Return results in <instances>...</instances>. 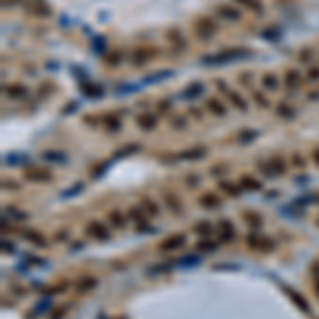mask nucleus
I'll return each mask as SVG.
<instances>
[{
  "label": "nucleus",
  "instance_id": "aec40b11",
  "mask_svg": "<svg viewBox=\"0 0 319 319\" xmlns=\"http://www.w3.org/2000/svg\"><path fill=\"white\" fill-rule=\"evenodd\" d=\"M239 185H241V189L247 191V194H249V191H260V189L264 188L262 181H260L258 177H253V175H243L241 181H239Z\"/></svg>",
  "mask_w": 319,
  "mask_h": 319
},
{
  "label": "nucleus",
  "instance_id": "c85d7f7f",
  "mask_svg": "<svg viewBox=\"0 0 319 319\" xmlns=\"http://www.w3.org/2000/svg\"><path fill=\"white\" fill-rule=\"evenodd\" d=\"M285 292L289 294V298H292L294 302L300 306V311H304V313H311V306H309V302H306V300L302 298V294H298V292H296V289L287 287V285H285Z\"/></svg>",
  "mask_w": 319,
  "mask_h": 319
},
{
  "label": "nucleus",
  "instance_id": "2f4dec72",
  "mask_svg": "<svg viewBox=\"0 0 319 319\" xmlns=\"http://www.w3.org/2000/svg\"><path fill=\"white\" fill-rule=\"evenodd\" d=\"M258 136H260L258 130H241L239 134H236V141H239L241 145H251Z\"/></svg>",
  "mask_w": 319,
  "mask_h": 319
},
{
  "label": "nucleus",
  "instance_id": "20e7f679",
  "mask_svg": "<svg viewBox=\"0 0 319 319\" xmlns=\"http://www.w3.org/2000/svg\"><path fill=\"white\" fill-rule=\"evenodd\" d=\"M208 155V147L206 145H191V147H185L181 151L172 153L170 158L172 160H179V162H200Z\"/></svg>",
  "mask_w": 319,
  "mask_h": 319
},
{
  "label": "nucleus",
  "instance_id": "423d86ee",
  "mask_svg": "<svg viewBox=\"0 0 319 319\" xmlns=\"http://www.w3.org/2000/svg\"><path fill=\"white\" fill-rule=\"evenodd\" d=\"M155 56H158V49H153V47H145V45H138V47L132 49V54H130V62H132V66H145V64H149Z\"/></svg>",
  "mask_w": 319,
  "mask_h": 319
},
{
  "label": "nucleus",
  "instance_id": "0eeeda50",
  "mask_svg": "<svg viewBox=\"0 0 319 319\" xmlns=\"http://www.w3.org/2000/svg\"><path fill=\"white\" fill-rule=\"evenodd\" d=\"M215 13H217L219 17H222V19L230 21V24H236V21H241V19H243L241 9H239V7H234V4H224V2H219L217 7H215Z\"/></svg>",
  "mask_w": 319,
  "mask_h": 319
},
{
  "label": "nucleus",
  "instance_id": "412c9836",
  "mask_svg": "<svg viewBox=\"0 0 319 319\" xmlns=\"http://www.w3.org/2000/svg\"><path fill=\"white\" fill-rule=\"evenodd\" d=\"M4 94H7L9 98H13V100H17V98H26L28 96V88L24 83H7L4 85Z\"/></svg>",
  "mask_w": 319,
  "mask_h": 319
},
{
  "label": "nucleus",
  "instance_id": "864d4df0",
  "mask_svg": "<svg viewBox=\"0 0 319 319\" xmlns=\"http://www.w3.org/2000/svg\"><path fill=\"white\" fill-rule=\"evenodd\" d=\"M241 83H251V73H241Z\"/></svg>",
  "mask_w": 319,
  "mask_h": 319
},
{
  "label": "nucleus",
  "instance_id": "8fccbe9b",
  "mask_svg": "<svg viewBox=\"0 0 319 319\" xmlns=\"http://www.w3.org/2000/svg\"><path fill=\"white\" fill-rule=\"evenodd\" d=\"M43 158H54V162H64V155L62 153H54V151H45Z\"/></svg>",
  "mask_w": 319,
  "mask_h": 319
},
{
  "label": "nucleus",
  "instance_id": "37998d69",
  "mask_svg": "<svg viewBox=\"0 0 319 319\" xmlns=\"http://www.w3.org/2000/svg\"><path fill=\"white\" fill-rule=\"evenodd\" d=\"M311 57H313V49H311V47H304V49L298 54V60H300V62H304V64H306V62H311Z\"/></svg>",
  "mask_w": 319,
  "mask_h": 319
},
{
  "label": "nucleus",
  "instance_id": "5fc2aeb1",
  "mask_svg": "<svg viewBox=\"0 0 319 319\" xmlns=\"http://www.w3.org/2000/svg\"><path fill=\"white\" fill-rule=\"evenodd\" d=\"M313 162H315V166H319V147L313 149Z\"/></svg>",
  "mask_w": 319,
  "mask_h": 319
},
{
  "label": "nucleus",
  "instance_id": "79ce46f5",
  "mask_svg": "<svg viewBox=\"0 0 319 319\" xmlns=\"http://www.w3.org/2000/svg\"><path fill=\"white\" fill-rule=\"evenodd\" d=\"M253 98H255V102H258V107H262V109H268L270 107V100L266 96L260 94V92H253Z\"/></svg>",
  "mask_w": 319,
  "mask_h": 319
},
{
  "label": "nucleus",
  "instance_id": "6ab92c4d",
  "mask_svg": "<svg viewBox=\"0 0 319 319\" xmlns=\"http://www.w3.org/2000/svg\"><path fill=\"white\" fill-rule=\"evenodd\" d=\"M205 109L208 113H213L215 117H225L228 115V107L219 100V98H206V102H205Z\"/></svg>",
  "mask_w": 319,
  "mask_h": 319
},
{
  "label": "nucleus",
  "instance_id": "ea45409f",
  "mask_svg": "<svg viewBox=\"0 0 319 319\" xmlns=\"http://www.w3.org/2000/svg\"><path fill=\"white\" fill-rule=\"evenodd\" d=\"M236 2H239L241 7H247V9L255 11V13H260V11H262V2H260V0H236Z\"/></svg>",
  "mask_w": 319,
  "mask_h": 319
},
{
  "label": "nucleus",
  "instance_id": "ddd939ff",
  "mask_svg": "<svg viewBox=\"0 0 319 319\" xmlns=\"http://www.w3.org/2000/svg\"><path fill=\"white\" fill-rule=\"evenodd\" d=\"M136 126H138V130H143V132H151L158 128V115L155 113H138L136 115Z\"/></svg>",
  "mask_w": 319,
  "mask_h": 319
},
{
  "label": "nucleus",
  "instance_id": "b1692460",
  "mask_svg": "<svg viewBox=\"0 0 319 319\" xmlns=\"http://www.w3.org/2000/svg\"><path fill=\"white\" fill-rule=\"evenodd\" d=\"M102 126L107 128L109 132H119L121 130V119L117 113H107L102 115Z\"/></svg>",
  "mask_w": 319,
  "mask_h": 319
},
{
  "label": "nucleus",
  "instance_id": "c756f323",
  "mask_svg": "<svg viewBox=\"0 0 319 319\" xmlns=\"http://www.w3.org/2000/svg\"><path fill=\"white\" fill-rule=\"evenodd\" d=\"M217 225H213L211 222H198L194 225V232L200 236V239H206L208 234H213V230H215Z\"/></svg>",
  "mask_w": 319,
  "mask_h": 319
},
{
  "label": "nucleus",
  "instance_id": "1a4fd4ad",
  "mask_svg": "<svg viewBox=\"0 0 319 319\" xmlns=\"http://www.w3.org/2000/svg\"><path fill=\"white\" fill-rule=\"evenodd\" d=\"M166 40H168V45L172 47V51H185L188 49V40H185V37L181 34V30L179 28H168L166 30Z\"/></svg>",
  "mask_w": 319,
  "mask_h": 319
},
{
  "label": "nucleus",
  "instance_id": "dca6fc26",
  "mask_svg": "<svg viewBox=\"0 0 319 319\" xmlns=\"http://www.w3.org/2000/svg\"><path fill=\"white\" fill-rule=\"evenodd\" d=\"M217 232H219V241H224V243H230V241L236 239L234 224H232L230 219H222V222H217Z\"/></svg>",
  "mask_w": 319,
  "mask_h": 319
},
{
  "label": "nucleus",
  "instance_id": "a19ab883",
  "mask_svg": "<svg viewBox=\"0 0 319 319\" xmlns=\"http://www.w3.org/2000/svg\"><path fill=\"white\" fill-rule=\"evenodd\" d=\"M128 217H130L132 222H136V224H143L141 219L145 217V211H141V208H130V213H128Z\"/></svg>",
  "mask_w": 319,
  "mask_h": 319
},
{
  "label": "nucleus",
  "instance_id": "cd10ccee",
  "mask_svg": "<svg viewBox=\"0 0 319 319\" xmlns=\"http://www.w3.org/2000/svg\"><path fill=\"white\" fill-rule=\"evenodd\" d=\"M217 247H219V243L217 241H213V239H200L198 243H196V249H198L200 253H213V251H217Z\"/></svg>",
  "mask_w": 319,
  "mask_h": 319
},
{
  "label": "nucleus",
  "instance_id": "09e8293b",
  "mask_svg": "<svg viewBox=\"0 0 319 319\" xmlns=\"http://www.w3.org/2000/svg\"><path fill=\"white\" fill-rule=\"evenodd\" d=\"M185 183H188L189 188H196V185H200V179H198V175H188Z\"/></svg>",
  "mask_w": 319,
  "mask_h": 319
},
{
  "label": "nucleus",
  "instance_id": "6e6d98bb",
  "mask_svg": "<svg viewBox=\"0 0 319 319\" xmlns=\"http://www.w3.org/2000/svg\"><path fill=\"white\" fill-rule=\"evenodd\" d=\"M313 287H315V294L319 298V275H315V279H313Z\"/></svg>",
  "mask_w": 319,
  "mask_h": 319
},
{
  "label": "nucleus",
  "instance_id": "e433bc0d",
  "mask_svg": "<svg viewBox=\"0 0 319 319\" xmlns=\"http://www.w3.org/2000/svg\"><path fill=\"white\" fill-rule=\"evenodd\" d=\"M81 92H83L88 98H100L102 96V90L98 85H92V83H83L81 85Z\"/></svg>",
  "mask_w": 319,
  "mask_h": 319
},
{
  "label": "nucleus",
  "instance_id": "7ed1b4c3",
  "mask_svg": "<svg viewBox=\"0 0 319 319\" xmlns=\"http://www.w3.org/2000/svg\"><path fill=\"white\" fill-rule=\"evenodd\" d=\"M258 168H260V172H262L264 177L277 179V177L285 175L287 164H285V160L283 158H268L266 162H258Z\"/></svg>",
  "mask_w": 319,
  "mask_h": 319
},
{
  "label": "nucleus",
  "instance_id": "f3484780",
  "mask_svg": "<svg viewBox=\"0 0 319 319\" xmlns=\"http://www.w3.org/2000/svg\"><path fill=\"white\" fill-rule=\"evenodd\" d=\"M98 287V279L94 275H85V277H79L77 283H75V289L77 294H88V292H94Z\"/></svg>",
  "mask_w": 319,
  "mask_h": 319
},
{
  "label": "nucleus",
  "instance_id": "49530a36",
  "mask_svg": "<svg viewBox=\"0 0 319 319\" xmlns=\"http://www.w3.org/2000/svg\"><path fill=\"white\" fill-rule=\"evenodd\" d=\"M168 111H170V100H166V98H164V100L158 102V113L164 115V113H168Z\"/></svg>",
  "mask_w": 319,
  "mask_h": 319
},
{
  "label": "nucleus",
  "instance_id": "c9c22d12",
  "mask_svg": "<svg viewBox=\"0 0 319 319\" xmlns=\"http://www.w3.org/2000/svg\"><path fill=\"white\" fill-rule=\"evenodd\" d=\"M143 208L147 211V215H151V217H155L160 213V206H158V202L155 200H151L149 196H145L143 198Z\"/></svg>",
  "mask_w": 319,
  "mask_h": 319
},
{
  "label": "nucleus",
  "instance_id": "4468645a",
  "mask_svg": "<svg viewBox=\"0 0 319 319\" xmlns=\"http://www.w3.org/2000/svg\"><path fill=\"white\" fill-rule=\"evenodd\" d=\"M26 7L37 17H51V7H49L47 0H28Z\"/></svg>",
  "mask_w": 319,
  "mask_h": 319
},
{
  "label": "nucleus",
  "instance_id": "4c0bfd02",
  "mask_svg": "<svg viewBox=\"0 0 319 319\" xmlns=\"http://www.w3.org/2000/svg\"><path fill=\"white\" fill-rule=\"evenodd\" d=\"M138 149H141V145L138 143H132V145H126V147H121L115 151V158H124V155H132V153H136Z\"/></svg>",
  "mask_w": 319,
  "mask_h": 319
},
{
  "label": "nucleus",
  "instance_id": "a211bd4d",
  "mask_svg": "<svg viewBox=\"0 0 319 319\" xmlns=\"http://www.w3.org/2000/svg\"><path fill=\"white\" fill-rule=\"evenodd\" d=\"M21 236L28 241V243H32L34 247H38V249H45V247H49V243H47V239H45L40 232H37V230H32V228H28V230H21Z\"/></svg>",
  "mask_w": 319,
  "mask_h": 319
},
{
  "label": "nucleus",
  "instance_id": "3c124183",
  "mask_svg": "<svg viewBox=\"0 0 319 319\" xmlns=\"http://www.w3.org/2000/svg\"><path fill=\"white\" fill-rule=\"evenodd\" d=\"M292 160H294V166H298V168H304V166H306L304 158H302V155H298V153H296V155H294Z\"/></svg>",
  "mask_w": 319,
  "mask_h": 319
},
{
  "label": "nucleus",
  "instance_id": "9b49d317",
  "mask_svg": "<svg viewBox=\"0 0 319 319\" xmlns=\"http://www.w3.org/2000/svg\"><path fill=\"white\" fill-rule=\"evenodd\" d=\"M85 232H88V236L94 241H109L111 239V230L100 222H90L85 225Z\"/></svg>",
  "mask_w": 319,
  "mask_h": 319
},
{
  "label": "nucleus",
  "instance_id": "a878e982",
  "mask_svg": "<svg viewBox=\"0 0 319 319\" xmlns=\"http://www.w3.org/2000/svg\"><path fill=\"white\" fill-rule=\"evenodd\" d=\"M262 85H264V90H268V92H277L281 88V81L275 73H264L262 75Z\"/></svg>",
  "mask_w": 319,
  "mask_h": 319
},
{
  "label": "nucleus",
  "instance_id": "2eb2a0df",
  "mask_svg": "<svg viewBox=\"0 0 319 319\" xmlns=\"http://www.w3.org/2000/svg\"><path fill=\"white\" fill-rule=\"evenodd\" d=\"M198 205L202 208H208V211H213V208L222 206V196H219L217 191H205V194H200Z\"/></svg>",
  "mask_w": 319,
  "mask_h": 319
},
{
  "label": "nucleus",
  "instance_id": "f03ea898",
  "mask_svg": "<svg viewBox=\"0 0 319 319\" xmlns=\"http://www.w3.org/2000/svg\"><path fill=\"white\" fill-rule=\"evenodd\" d=\"M247 56H251V49L247 47H230L224 49L215 56H208V60H205L206 64H228V62H236V60H245Z\"/></svg>",
  "mask_w": 319,
  "mask_h": 319
},
{
  "label": "nucleus",
  "instance_id": "473e14b6",
  "mask_svg": "<svg viewBox=\"0 0 319 319\" xmlns=\"http://www.w3.org/2000/svg\"><path fill=\"white\" fill-rule=\"evenodd\" d=\"M109 222H111L113 228H124L126 217H124V213H121L119 208H113V211H109Z\"/></svg>",
  "mask_w": 319,
  "mask_h": 319
},
{
  "label": "nucleus",
  "instance_id": "9d476101",
  "mask_svg": "<svg viewBox=\"0 0 319 319\" xmlns=\"http://www.w3.org/2000/svg\"><path fill=\"white\" fill-rule=\"evenodd\" d=\"M217 85L224 90V94H225V98H228V100H230L232 107H234V109H239L241 113H245V111H247V109H249V104H247L245 98H243V96L239 94V92H234V90L225 88V85H224V81H217Z\"/></svg>",
  "mask_w": 319,
  "mask_h": 319
},
{
  "label": "nucleus",
  "instance_id": "bf43d9fd",
  "mask_svg": "<svg viewBox=\"0 0 319 319\" xmlns=\"http://www.w3.org/2000/svg\"><path fill=\"white\" fill-rule=\"evenodd\" d=\"M317 224H319V222H317Z\"/></svg>",
  "mask_w": 319,
  "mask_h": 319
},
{
  "label": "nucleus",
  "instance_id": "bb28decb",
  "mask_svg": "<svg viewBox=\"0 0 319 319\" xmlns=\"http://www.w3.org/2000/svg\"><path fill=\"white\" fill-rule=\"evenodd\" d=\"M219 189L225 191V196H230V198H239V196L243 194V189H241V185H236V183H230V181H219Z\"/></svg>",
  "mask_w": 319,
  "mask_h": 319
},
{
  "label": "nucleus",
  "instance_id": "393cba45",
  "mask_svg": "<svg viewBox=\"0 0 319 319\" xmlns=\"http://www.w3.org/2000/svg\"><path fill=\"white\" fill-rule=\"evenodd\" d=\"M298 83H300V73L296 71V68H287L285 75H283V85H285L287 90H294V88H298Z\"/></svg>",
  "mask_w": 319,
  "mask_h": 319
},
{
  "label": "nucleus",
  "instance_id": "603ef678",
  "mask_svg": "<svg viewBox=\"0 0 319 319\" xmlns=\"http://www.w3.org/2000/svg\"><path fill=\"white\" fill-rule=\"evenodd\" d=\"M2 251H9V253H13V251H15L13 243H9V241H2Z\"/></svg>",
  "mask_w": 319,
  "mask_h": 319
},
{
  "label": "nucleus",
  "instance_id": "f257e3e1",
  "mask_svg": "<svg viewBox=\"0 0 319 319\" xmlns=\"http://www.w3.org/2000/svg\"><path fill=\"white\" fill-rule=\"evenodd\" d=\"M217 30H219V26H217V21L213 19L211 15L196 17V21H194V34H196V38L202 40V43L211 40L217 34Z\"/></svg>",
  "mask_w": 319,
  "mask_h": 319
},
{
  "label": "nucleus",
  "instance_id": "7c9ffc66",
  "mask_svg": "<svg viewBox=\"0 0 319 319\" xmlns=\"http://www.w3.org/2000/svg\"><path fill=\"white\" fill-rule=\"evenodd\" d=\"M277 115H279L281 119H294L296 117V109L287 102H281V104H277Z\"/></svg>",
  "mask_w": 319,
  "mask_h": 319
},
{
  "label": "nucleus",
  "instance_id": "5701e85b",
  "mask_svg": "<svg viewBox=\"0 0 319 319\" xmlns=\"http://www.w3.org/2000/svg\"><path fill=\"white\" fill-rule=\"evenodd\" d=\"M164 205L168 206V211H172L175 215H183V205H181V200H179L175 194L166 191V194H164Z\"/></svg>",
  "mask_w": 319,
  "mask_h": 319
},
{
  "label": "nucleus",
  "instance_id": "13d9d810",
  "mask_svg": "<svg viewBox=\"0 0 319 319\" xmlns=\"http://www.w3.org/2000/svg\"><path fill=\"white\" fill-rule=\"evenodd\" d=\"M113 319H126V317H113Z\"/></svg>",
  "mask_w": 319,
  "mask_h": 319
},
{
  "label": "nucleus",
  "instance_id": "39448f33",
  "mask_svg": "<svg viewBox=\"0 0 319 319\" xmlns=\"http://www.w3.org/2000/svg\"><path fill=\"white\" fill-rule=\"evenodd\" d=\"M247 247L253 249V251H262V253H270L275 251V243H272L268 236H262L260 232H251V234H247Z\"/></svg>",
  "mask_w": 319,
  "mask_h": 319
},
{
  "label": "nucleus",
  "instance_id": "a18cd8bd",
  "mask_svg": "<svg viewBox=\"0 0 319 319\" xmlns=\"http://www.w3.org/2000/svg\"><path fill=\"white\" fill-rule=\"evenodd\" d=\"M4 211L11 213V215H13L15 219H28V213H19V211H17V208H13V206H7Z\"/></svg>",
  "mask_w": 319,
  "mask_h": 319
},
{
  "label": "nucleus",
  "instance_id": "de8ad7c7",
  "mask_svg": "<svg viewBox=\"0 0 319 319\" xmlns=\"http://www.w3.org/2000/svg\"><path fill=\"white\" fill-rule=\"evenodd\" d=\"M306 79H309V81H319V66L309 68V75H306Z\"/></svg>",
  "mask_w": 319,
  "mask_h": 319
},
{
  "label": "nucleus",
  "instance_id": "f8f14e48",
  "mask_svg": "<svg viewBox=\"0 0 319 319\" xmlns=\"http://www.w3.org/2000/svg\"><path fill=\"white\" fill-rule=\"evenodd\" d=\"M24 177L28 179V181H34V183H49L51 179H54V175H51L47 168H40V166H30V168H26Z\"/></svg>",
  "mask_w": 319,
  "mask_h": 319
},
{
  "label": "nucleus",
  "instance_id": "c03bdc74",
  "mask_svg": "<svg viewBox=\"0 0 319 319\" xmlns=\"http://www.w3.org/2000/svg\"><path fill=\"white\" fill-rule=\"evenodd\" d=\"M66 287H68V283H62V285H60V283H56L54 287H49V289H47V296H54V294H62V292H64V289H66Z\"/></svg>",
  "mask_w": 319,
  "mask_h": 319
},
{
  "label": "nucleus",
  "instance_id": "6e6552de",
  "mask_svg": "<svg viewBox=\"0 0 319 319\" xmlns=\"http://www.w3.org/2000/svg\"><path fill=\"white\" fill-rule=\"evenodd\" d=\"M185 243H188L185 234H170V236H166V239L160 243L158 249L162 253H170V251H177V249L185 247Z\"/></svg>",
  "mask_w": 319,
  "mask_h": 319
},
{
  "label": "nucleus",
  "instance_id": "4d7b16f0",
  "mask_svg": "<svg viewBox=\"0 0 319 319\" xmlns=\"http://www.w3.org/2000/svg\"><path fill=\"white\" fill-rule=\"evenodd\" d=\"M189 115H196V119H202V113H200V111H196V107H191V109H189Z\"/></svg>",
  "mask_w": 319,
  "mask_h": 319
},
{
  "label": "nucleus",
  "instance_id": "f704fd0d",
  "mask_svg": "<svg viewBox=\"0 0 319 319\" xmlns=\"http://www.w3.org/2000/svg\"><path fill=\"white\" fill-rule=\"evenodd\" d=\"M202 92H205V85H202L200 81H196V83H189L188 88L183 90V96L185 98H194V96H200Z\"/></svg>",
  "mask_w": 319,
  "mask_h": 319
},
{
  "label": "nucleus",
  "instance_id": "58836bf2",
  "mask_svg": "<svg viewBox=\"0 0 319 319\" xmlns=\"http://www.w3.org/2000/svg\"><path fill=\"white\" fill-rule=\"evenodd\" d=\"M170 126H172V130H188V117L185 115H175V117L170 119Z\"/></svg>",
  "mask_w": 319,
  "mask_h": 319
},
{
  "label": "nucleus",
  "instance_id": "4be33fe9",
  "mask_svg": "<svg viewBox=\"0 0 319 319\" xmlns=\"http://www.w3.org/2000/svg\"><path fill=\"white\" fill-rule=\"evenodd\" d=\"M243 219H245V224H247V228H251V232H258L260 228H262V215H260L258 211H247V213H243Z\"/></svg>",
  "mask_w": 319,
  "mask_h": 319
},
{
  "label": "nucleus",
  "instance_id": "72a5a7b5",
  "mask_svg": "<svg viewBox=\"0 0 319 319\" xmlns=\"http://www.w3.org/2000/svg\"><path fill=\"white\" fill-rule=\"evenodd\" d=\"M104 62H107L109 66H119V64L124 62V51H119V49L109 51L107 57H104Z\"/></svg>",
  "mask_w": 319,
  "mask_h": 319
}]
</instances>
